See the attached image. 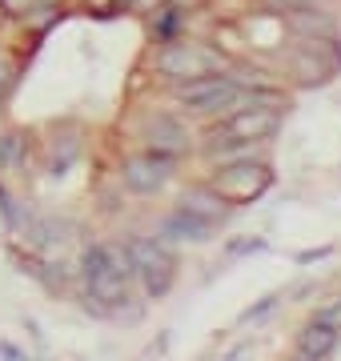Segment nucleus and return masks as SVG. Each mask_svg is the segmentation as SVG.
Instances as JSON below:
<instances>
[{
  "mask_svg": "<svg viewBox=\"0 0 341 361\" xmlns=\"http://www.w3.org/2000/svg\"><path fill=\"white\" fill-rule=\"evenodd\" d=\"M277 77L285 89H326L341 77V37H289L277 52Z\"/></svg>",
  "mask_w": 341,
  "mask_h": 361,
  "instance_id": "f257e3e1",
  "label": "nucleus"
},
{
  "mask_svg": "<svg viewBox=\"0 0 341 361\" xmlns=\"http://www.w3.org/2000/svg\"><path fill=\"white\" fill-rule=\"evenodd\" d=\"M161 4H169V8H177V13H185V16L209 13V0H161Z\"/></svg>",
  "mask_w": 341,
  "mask_h": 361,
  "instance_id": "aec40b11",
  "label": "nucleus"
},
{
  "mask_svg": "<svg viewBox=\"0 0 341 361\" xmlns=\"http://www.w3.org/2000/svg\"><path fill=\"white\" fill-rule=\"evenodd\" d=\"M132 261V281H141V289L149 297H165L177 281V253L169 241L161 237H132L125 241Z\"/></svg>",
  "mask_w": 341,
  "mask_h": 361,
  "instance_id": "423d86ee",
  "label": "nucleus"
},
{
  "mask_svg": "<svg viewBox=\"0 0 341 361\" xmlns=\"http://www.w3.org/2000/svg\"><path fill=\"white\" fill-rule=\"evenodd\" d=\"M229 65L225 52L209 40H197V37H173L165 44H153L149 52V73L161 77L165 85H177V80H197V77H209V73H221Z\"/></svg>",
  "mask_w": 341,
  "mask_h": 361,
  "instance_id": "20e7f679",
  "label": "nucleus"
},
{
  "mask_svg": "<svg viewBox=\"0 0 341 361\" xmlns=\"http://www.w3.org/2000/svg\"><path fill=\"white\" fill-rule=\"evenodd\" d=\"M73 233V225L61 217H44V221H32L28 225V245L37 249H53V245H65V237Z\"/></svg>",
  "mask_w": 341,
  "mask_h": 361,
  "instance_id": "f3484780",
  "label": "nucleus"
},
{
  "mask_svg": "<svg viewBox=\"0 0 341 361\" xmlns=\"http://www.w3.org/2000/svg\"><path fill=\"white\" fill-rule=\"evenodd\" d=\"M314 317H317V322H326V325H333V329H341V301H333V305H321Z\"/></svg>",
  "mask_w": 341,
  "mask_h": 361,
  "instance_id": "412c9836",
  "label": "nucleus"
},
{
  "mask_svg": "<svg viewBox=\"0 0 341 361\" xmlns=\"http://www.w3.org/2000/svg\"><path fill=\"white\" fill-rule=\"evenodd\" d=\"M80 157H85V133H80V125H73V121L56 125V137L44 145V169H49V177H65Z\"/></svg>",
  "mask_w": 341,
  "mask_h": 361,
  "instance_id": "9d476101",
  "label": "nucleus"
},
{
  "mask_svg": "<svg viewBox=\"0 0 341 361\" xmlns=\"http://www.w3.org/2000/svg\"><path fill=\"white\" fill-rule=\"evenodd\" d=\"M209 185L229 201V205H249V201H257V197L269 193V185H273L269 157H245V161L213 165L209 169Z\"/></svg>",
  "mask_w": 341,
  "mask_h": 361,
  "instance_id": "0eeeda50",
  "label": "nucleus"
},
{
  "mask_svg": "<svg viewBox=\"0 0 341 361\" xmlns=\"http://www.w3.org/2000/svg\"><path fill=\"white\" fill-rule=\"evenodd\" d=\"M32 153V137L20 129H0V173H20Z\"/></svg>",
  "mask_w": 341,
  "mask_h": 361,
  "instance_id": "dca6fc26",
  "label": "nucleus"
},
{
  "mask_svg": "<svg viewBox=\"0 0 341 361\" xmlns=\"http://www.w3.org/2000/svg\"><path fill=\"white\" fill-rule=\"evenodd\" d=\"M80 8L89 16H97V20H108V16L120 13V0H77Z\"/></svg>",
  "mask_w": 341,
  "mask_h": 361,
  "instance_id": "6ab92c4d",
  "label": "nucleus"
},
{
  "mask_svg": "<svg viewBox=\"0 0 341 361\" xmlns=\"http://www.w3.org/2000/svg\"><path fill=\"white\" fill-rule=\"evenodd\" d=\"M80 277H85L92 305H125L129 301V281H132L129 249L89 241L85 253H80Z\"/></svg>",
  "mask_w": 341,
  "mask_h": 361,
  "instance_id": "7ed1b4c3",
  "label": "nucleus"
},
{
  "mask_svg": "<svg viewBox=\"0 0 341 361\" xmlns=\"http://www.w3.org/2000/svg\"><path fill=\"white\" fill-rule=\"evenodd\" d=\"M253 8L261 13H297V8H337V0H253Z\"/></svg>",
  "mask_w": 341,
  "mask_h": 361,
  "instance_id": "a211bd4d",
  "label": "nucleus"
},
{
  "mask_svg": "<svg viewBox=\"0 0 341 361\" xmlns=\"http://www.w3.org/2000/svg\"><path fill=\"white\" fill-rule=\"evenodd\" d=\"M8 28V8H4V0H0V32Z\"/></svg>",
  "mask_w": 341,
  "mask_h": 361,
  "instance_id": "b1692460",
  "label": "nucleus"
},
{
  "mask_svg": "<svg viewBox=\"0 0 341 361\" xmlns=\"http://www.w3.org/2000/svg\"><path fill=\"white\" fill-rule=\"evenodd\" d=\"M217 229H221V225H213V221L197 217V213H189V209H173L169 217L157 225V237L169 241V245H205V241H213Z\"/></svg>",
  "mask_w": 341,
  "mask_h": 361,
  "instance_id": "1a4fd4ad",
  "label": "nucleus"
},
{
  "mask_svg": "<svg viewBox=\"0 0 341 361\" xmlns=\"http://www.w3.org/2000/svg\"><path fill=\"white\" fill-rule=\"evenodd\" d=\"M32 4H65V0H4V8H8V20H13L16 13L32 8Z\"/></svg>",
  "mask_w": 341,
  "mask_h": 361,
  "instance_id": "4be33fe9",
  "label": "nucleus"
},
{
  "mask_svg": "<svg viewBox=\"0 0 341 361\" xmlns=\"http://www.w3.org/2000/svg\"><path fill=\"white\" fill-rule=\"evenodd\" d=\"M189 20H193V16L177 13L169 4H157V8L144 13V32H149L153 44H165V40H173V37H185V32H189Z\"/></svg>",
  "mask_w": 341,
  "mask_h": 361,
  "instance_id": "4468645a",
  "label": "nucleus"
},
{
  "mask_svg": "<svg viewBox=\"0 0 341 361\" xmlns=\"http://www.w3.org/2000/svg\"><path fill=\"white\" fill-rule=\"evenodd\" d=\"M249 249H261L257 237H237V245H229V253H249Z\"/></svg>",
  "mask_w": 341,
  "mask_h": 361,
  "instance_id": "5701e85b",
  "label": "nucleus"
},
{
  "mask_svg": "<svg viewBox=\"0 0 341 361\" xmlns=\"http://www.w3.org/2000/svg\"><path fill=\"white\" fill-rule=\"evenodd\" d=\"M25 56H28V49L20 40L16 44H0V104L13 97L20 77H25Z\"/></svg>",
  "mask_w": 341,
  "mask_h": 361,
  "instance_id": "2eb2a0df",
  "label": "nucleus"
},
{
  "mask_svg": "<svg viewBox=\"0 0 341 361\" xmlns=\"http://www.w3.org/2000/svg\"><path fill=\"white\" fill-rule=\"evenodd\" d=\"M337 341H341V329H333V325L309 317L305 329L297 334V353H302L305 361H326L329 353L337 349Z\"/></svg>",
  "mask_w": 341,
  "mask_h": 361,
  "instance_id": "ddd939ff",
  "label": "nucleus"
},
{
  "mask_svg": "<svg viewBox=\"0 0 341 361\" xmlns=\"http://www.w3.org/2000/svg\"><path fill=\"white\" fill-rule=\"evenodd\" d=\"M285 32L293 40L302 37H341L337 8H297V13H281Z\"/></svg>",
  "mask_w": 341,
  "mask_h": 361,
  "instance_id": "9b49d317",
  "label": "nucleus"
},
{
  "mask_svg": "<svg viewBox=\"0 0 341 361\" xmlns=\"http://www.w3.org/2000/svg\"><path fill=\"white\" fill-rule=\"evenodd\" d=\"M177 209H189V213H197V217L213 221V225H225V221H229V213H233V205H229V201L213 189L209 180L189 185V189L181 193V201H177Z\"/></svg>",
  "mask_w": 341,
  "mask_h": 361,
  "instance_id": "f8f14e48",
  "label": "nucleus"
},
{
  "mask_svg": "<svg viewBox=\"0 0 341 361\" xmlns=\"http://www.w3.org/2000/svg\"><path fill=\"white\" fill-rule=\"evenodd\" d=\"M165 97L177 104V113L189 116V121H201V125H209V121H221L229 116L233 109L249 101L253 92L241 89L229 73H209V77H197V80H177V85H165Z\"/></svg>",
  "mask_w": 341,
  "mask_h": 361,
  "instance_id": "f03ea898",
  "label": "nucleus"
},
{
  "mask_svg": "<svg viewBox=\"0 0 341 361\" xmlns=\"http://www.w3.org/2000/svg\"><path fill=\"white\" fill-rule=\"evenodd\" d=\"M137 141H141V149L173 157V161H185V157L197 153V137L189 129V121H185L177 109H169V104L144 109L141 125H137Z\"/></svg>",
  "mask_w": 341,
  "mask_h": 361,
  "instance_id": "39448f33",
  "label": "nucleus"
},
{
  "mask_svg": "<svg viewBox=\"0 0 341 361\" xmlns=\"http://www.w3.org/2000/svg\"><path fill=\"white\" fill-rule=\"evenodd\" d=\"M177 165H181V161H173V157L149 153V149H132V153L120 161V185L137 197H153L177 177Z\"/></svg>",
  "mask_w": 341,
  "mask_h": 361,
  "instance_id": "6e6552de",
  "label": "nucleus"
}]
</instances>
